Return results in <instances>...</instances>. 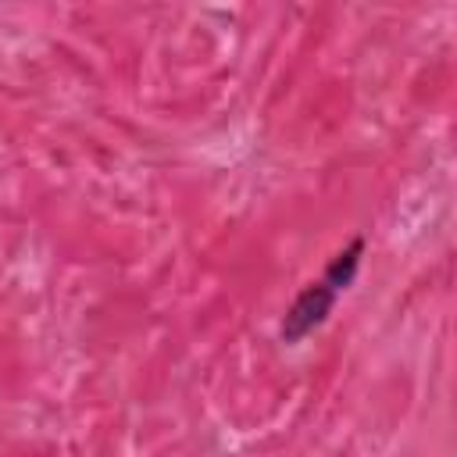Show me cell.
Here are the masks:
<instances>
[{
  "mask_svg": "<svg viewBox=\"0 0 457 457\" xmlns=\"http://www.w3.org/2000/svg\"><path fill=\"white\" fill-rule=\"evenodd\" d=\"M361 261H364V239L353 236L343 250H336V253L328 257L325 271H321L314 282H307V286L293 296V303L286 307V314H282V321H278L282 343L296 346V343H303L314 328H321V325L328 321L336 300H339V296L350 289V282L357 278Z\"/></svg>",
  "mask_w": 457,
  "mask_h": 457,
  "instance_id": "6da1fadb",
  "label": "cell"
}]
</instances>
